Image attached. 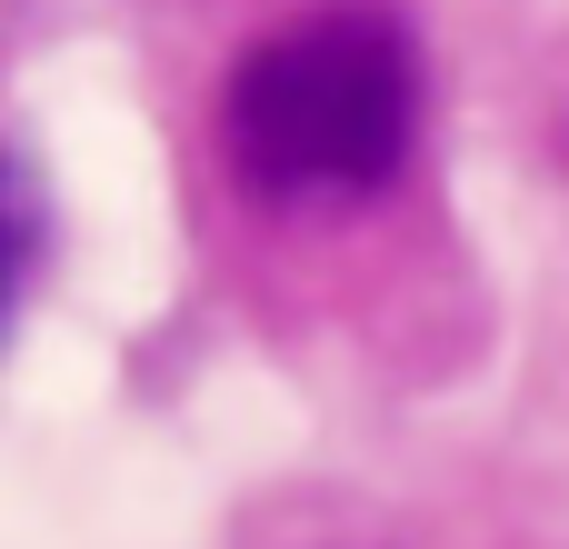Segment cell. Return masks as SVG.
Returning <instances> with one entry per match:
<instances>
[{"instance_id": "cell-1", "label": "cell", "mask_w": 569, "mask_h": 549, "mask_svg": "<svg viewBox=\"0 0 569 549\" xmlns=\"http://www.w3.org/2000/svg\"><path fill=\"white\" fill-rule=\"evenodd\" d=\"M410 130H420V40L380 0L300 10L280 40L240 60L220 110L230 170L270 200L380 190L410 160Z\"/></svg>"}]
</instances>
